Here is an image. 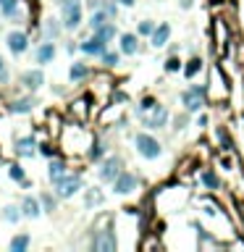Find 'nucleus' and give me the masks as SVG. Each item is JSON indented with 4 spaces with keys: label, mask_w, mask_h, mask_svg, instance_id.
<instances>
[{
    "label": "nucleus",
    "mask_w": 244,
    "mask_h": 252,
    "mask_svg": "<svg viewBox=\"0 0 244 252\" xmlns=\"http://www.w3.org/2000/svg\"><path fill=\"white\" fill-rule=\"evenodd\" d=\"M121 173V158H108L100 168V179L103 181H116V176Z\"/></svg>",
    "instance_id": "7"
},
{
    "label": "nucleus",
    "mask_w": 244,
    "mask_h": 252,
    "mask_svg": "<svg viewBox=\"0 0 244 252\" xmlns=\"http://www.w3.org/2000/svg\"><path fill=\"white\" fill-rule=\"evenodd\" d=\"M8 48H11L13 56H21V53H27V48H29L27 34H24V32H11V34H8Z\"/></svg>",
    "instance_id": "8"
},
{
    "label": "nucleus",
    "mask_w": 244,
    "mask_h": 252,
    "mask_svg": "<svg viewBox=\"0 0 244 252\" xmlns=\"http://www.w3.org/2000/svg\"><path fill=\"white\" fill-rule=\"evenodd\" d=\"M87 74H89V68H87L84 63H74V66H71V82H81Z\"/></svg>",
    "instance_id": "21"
},
{
    "label": "nucleus",
    "mask_w": 244,
    "mask_h": 252,
    "mask_svg": "<svg viewBox=\"0 0 244 252\" xmlns=\"http://www.w3.org/2000/svg\"><path fill=\"white\" fill-rule=\"evenodd\" d=\"M103 63L105 66H116L118 63V53H108V50H105L103 53Z\"/></svg>",
    "instance_id": "28"
},
{
    "label": "nucleus",
    "mask_w": 244,
    "mask_h": 252,
    "mask_svg": "<svg viewBox=\"0 0 244 252\" xmlns=\"http://www.w3.org/2000/svg\"><path fill=\"white\" fill-rule=\"evenodd\" d=\"M29 247V234H19L11 239V252H24Z\"/></svg>",
    "instance_id": "20"
},
{
    "label": "nucleus",
    "mask_w": 244,
    "mask_h": 252,
    "mask_svg": "<svg viewBox=\"0 0 244 252\" xmlns=\"http://www.w3.org/2000/svg\"><path fill=\"white\" fill-rule=\"evenodd\" d=\"M42 205H45L48 210H55V200H53L50 195H42Z\"/></svg>",
    "instance_id": "34"
},
{
    "label": "nucleus",
    "mask_w": 244,
    "mask_h": 252,
    "mask_svg": "<svg viewBox=\"0 0 244 252\" xmlns=\"http://www.w3.org/2000/svg\"><path fill=\"white\" fill-rule=\"evenodd\" d=\"M60 13H63L66 29H76L81 24V3L79 0H60Z\"/></svg>",
    "instance_id": "1"
},
{
    "label": "nucleus",
    "mask_w": 244,
    "mask_h": 252,
    "mask_svg": "<svg viewBox=\"0 0 244 252\" xmlns=\"http://www.w3.org/2000/svg\"><path fill=\"white\" fill-rule=\"evenodd\" d=\"M168 37H171V27L160 24V27H155V32H152V45H155V48H163V45L168 42Z\"/></svg>",
    "instance_id": "15"
},
{
    "label": "nucleus",
    "mask_w": 244,
    "mask_h": 252,
    "mask_svg": "<svg viewBox=\"0 0 244 252\" xmlns=\"http://www.w3.org/2000/svg\"><path fill=\"white\" fill-rule=\"evenodd\" d=\"M11 179L13 181H19V184H24V181H27V176H24V168H19V166H11Z\"/></svg>",
    "instance_id": "25"
},
{
    "label": "nucleus",
    "mask_w": 244,
    "mask_h": 252,
    "mask_svg": "<svg viewBox=\"0 0 244 252\" xmlns=\"http://www.w3.org/2000/svg\"><path fill=\"white\" fill-rule=\"evenodd\" d=\"M155 32V24H152V21H142L139 24V34H152Z\"/></svg>",
    "instance_id": "31"
},
{
    "label": "nucleus",
    "mask_w": 244,
    "mask_h": 252,
    "mask_svg": "<svg viewBox=\"0 0 244 252\" xmlns=\"http://www.w3.org/2000/svg\"><path fill=\"white\" fill-rule=\"evenodd\" d=\"M53 58H55V45H53V42H42L40 48H37V63H50Z\"/></svg>",
    "instance_id": "13"
},
{
    "label": "nucleus",
    "mask_w": 244,
    "mask_h": 252,
    "mask_svg": "<svg viewBox=\"0 0 244 252\" xmlns=\"http://www.w3.org/2000/svg\"><path fill=\"white\" fill-rule=\"evenodd\" d=\"M48 176H50L53 184H58V181L66 176V163H63V160H53L50 168H48Z\"/></svg>",
    "instance_id": "16"
},
{
    "label": "nucleus",
    "mask_w": 244,
    "mask_h": 252,
    "mask_svg": "<svg viewBox=\"0 0 244 252\" xmlns=\"http://www.w3.org/2000/svg\"><path fill=\"white\" fill-rule=\"evenodd\" d=\"M100 200H103V195H100V192H95V189H92V192L87 195V208H92V205H97Z\"/></svg>",
    "instance_id": "29"
},
{
    "label": "nucleus",
    "mask_w": 244,
    "mask_h": 252,
    "mask_svg": "<svg viewBox=\"0 0 244 252\" xmlns=\"http://www.w3.org/2000/svg\"><path fill=\"white\" fill-rule=\"evenodd\" d=\"M218 140L223 142V150H231V140H228V134L223 132V129H218Z\"/></svg>",
    "instance_id": "32"
},
{
    "label": "nucleus",
    "mask_w": 244,
    "mask_h": 252,
    "mask_svg": "<svg viewBox=\"0 0 244 252\" xmlns=\"http://www.w3.org/2000/svg\"><path fill=\"white\" fill-rule=\"evenodd\" d=\"M95 34H97V37H100V40H105V42H110V40H113V37H116V27H113V24H110V21H108V24H103V27H97V29H95Z\"/></svg>",
    "instance_id": "19"
},
{
    "label": "nucleus",
    "mask_w": 244,
    "mask_h": 252,
    "mask_svg": "<svg viewBox=\"0 0 244 252\" xmlns=\"http://www.w3.org/2000/svg\"><path fill=\"white\" fill-rule=\"evenodd\" d=\"M113 187H116L118 195H129V192H134V189H136V176H134V173H129V171H121L116 176V181H113Z\"/></svg>",
    "instance_id": "5"
},
{
    "label": "nucleus",
    "mask_w": 244,
    "mask_h": 252,
    "mask_svg": "<svg viewBox=\"0 0 244 252\" xmlns=\"http://www.w3.org/2000/svg\"><path fill=\"white\" fill-rule=\"evenodd\" d=\"M105 40H100V37H92V40H87V42H81V53H87V56H103L105 53Z\"/></svg>",
    "instance_id": "10"
},
{
    "label": "nucleus",
    "mask_w": 244,
    "mask_h": 252,
    "mask_svg": "<svg viewBox=\"0 0 244 252\" xmlns=\"http://www.w3.org/2000/svg\"><path fill=\"white\" fill-rule=\"evenodd\" d=\"M92 247L97 252H113L116 250V236H113V231H108V228H105V231H97Z\"/></svg>",
    "instance_id": "6"
},
{
    "label": "nucleus",
    "mask_w": 244,
    "mask_h": 252,
    "mask_svg": "<svg viewBox=\"0 0 244 252\" xmlns=\"http://www.w3.org/2000/svg\"><path fill=\"white\" fill-rule=\"evenodd\" d=\"M181 5H184V8H189V5H192V0H181Z\"/></svg>",
    "instance_id": "39"
},
{
    "label": "nucleus",
    "mask_w": 244,
    "mask_h": 252,
    "mask_svg": "<svg viewBox=\"0 0 244 252\" xmlns=\"http://www.w3.org/2000/svg\"><path fill=\"white\" fill-rule=\"evenodd\" d=\"M100 155H103V147H100V144H95V147L89 150V158H100Z\"/></svg>",
    "instance_id": "37"
},
{
    "label": "nucleus",
    "mask_w": 244,
    "mask_h": 252,
    "mask_svg": "<svg viewBox=\"0 0 244 252\" xmlns=\"http://www.w3.org/2000/svg\"><path fill=\"white\" fill-rule=\"evenodd\" d=\"M79 189H81V179L79 176H63L55 184V192H58V197H63V200L66 197H74Z\"/></svg>",
    "instance_id": "4"
},
{
    "label": "nucleus",
    "mask_w": 244,
    "mask_h": 252,
    "mask_svg": "<svg viewBox=\"0 0 244 252\" xmlns=\"http://www.w3.org/2000/svg\"><path fill=\"white\" fill-rule=\"evenodd\" d=\"M21 84H24L27 89H40L45 84V74L42 71H24L21 74Z\"/></svg>",
    "instance_id": "9"
},
{
    "label": "nucleus",
    "mask_w": 244,
    "mask_h": 252,
    "mask_svg": "<svg viewBox=\"0 0 244 252\" xmlns=\"http://www.w3.org/2000/svg\"><path fill=\"white\" fill-rule=\"evenodd\" d=\"M19 8V0H0V11L5 13V16H13Z\"/></svg>",
    "instance_id": "24"
},
{
    "label": "nucleus",
    "mask_w": 244,
    "mask_h": 252,
    "mask_svg": "<svg viewBox=\"0 0 244 252\" xmlns=\"http://www.w3.org/2000/svg\"><path fill=\"white\" fill-rule=\"evenodd\" d=\"M181 100H184V108H187L189 113L200 111V108H202V100H205V89H202V87H189V89H184Z\"/></svg>",
    "instance_id": "3"
},
{
    "label": "nucleus",
    "mask_w": 244,
    "mask_h": 252,
    "mask_svg": "<svg viewBox=\"0 0 244 252\" xmlns=\"http://www.w3.org/2000/svg\"><path fill=\"white\" fill-rule=\"evenodd\" d=\"M3 218L8 221V224H16V221L21 218V210L16 208V205H8V208H3Z\"/></svg>",
    "instance_id": "22"
},
{
    "label": "nucleus",
    "mask_w": 244,
    "mask_h": 252,
    "mask_svg": "<svg viewBox=\"0 0 244 252\" xmlns=\"http://www.w3.org/2000/svg\"><path fill=\"white\" fill-rule=\"evenodd\" d=\"M74 113H76V118H84L87 116V103L84 100H76L74 103Z\"/></svg>",
    "instance_id": "27"
},
{
    "label": "nucleus",
    "mask_w": 244,
    "mask_h": 252,
    "mask_svg": "<svg viewBox=\"0 0 244 252\" xmlns=\"http://www.w3.org/2000/svg\"><path fill=\"white\" fill-rule=\"evenodd\" d=\"M34 147H37L34 137H19V140H16V152H19L21 158L34 155Z\"/></svg>",
    "instance_id": "11"
},
{
    "label": "nucleus",
    "mask_w": 244,
    "mask_h": 252,
    "mask_svg": "<svg viewBox=\"0 0 244 252\" xmlns=\"http://www.w3.org/2000/svg\"><path fill=\"white\" fill-rule=\"evenodd\" d=\"M121 53H126V56H134V53H136V37L134 34H124V37H121Z\"/></svg>",
    "instance_id": "17"
},
{
    "label": "nucleus",
    "mask_w": 244,
    "mask_h": 252,
    "mask_svg": "<svg viewBox=\"0 0 244 252\" xmlns=\"http://www.w3.org/2000/svg\"><path fill=\"white\" fill-rule=\"evenodd\" d=\"M179 68H181V63H179V58H168V60H165V71H179Z\"/></svg>",
    "instance_id": "30"
},
{
    "label": "nucleus",
    "mask_w": 244,
    "mask_h": 252,
    "mask_svg": "<svg viewBox=\"0 0 244 252\" xmlns=\"http://www.w3.org/2000/svg\"><path fill=\"white\" fill-rule=\"evenodd\" d=\"M136 150H139V155L142 158H158L160 152H163V147H160V142L155 140V137H150V134H136Z\"/></svg>",
    "instance_id": "2"
},
{
    "label": "nucleus",
    "mask_w": 244,
    "mask_h": 252,
    "mask_svg": "<svg viewBox=\"0 0 244 252\" xmlns=\"http://www.w3.org/2000/svg\"><path fill=\"white\" fill-rule=\"evenodd\" d=\"M165 121H168V111L163 108V105H155V113H152V116L144 121V124H147L150 129H160L165 124Z\"/></svg>",
    "instance_id": "12"
},
{
    "label": "nucleus",
    "mask_w": 244,
    "mask_h": 252,
    "mask_svg": "<svg viewBox=\"0 0 244 252\" xmlns=\"http://www.w3.org/2000/svg\"><path fill=\"white\" fill-rule=\"evenodd\" d=\"M202 184H205V187H210V189H216V187H218L216 173H213V171H205V173H202Z\"/></svg>",
    "instance_id": "26"
},
{
    "label": "nucleus",
    "mask_w": 244,
    "mask_h": 252,
    "mask_svg": "<svg viewBox=\"0 0 244 252\" xmlns=\"http://www.w3.org/2000/svg\"><path fill=\"white\" fill-rule=\"evenodd\" d=\"M21 216L37 218L40 216V202H37L34 197H24V200H21Z\"/></svg>",
    "instance_id": "14"
},
{
    "label": "nucleus",
    "mask_w": 244,
    "mask_h": 252,
    "mask_svg": "<svg viewBox=\"0 0 244 252\" xmlns=\"http://www.w3.org/2000/svg\"><path fill=\"white\" fill-rule=\"evenodd\" d=\"M8 82V71H5V60L0 58V84H5Z\"/></svg>",
    "instance_id": "35"
},
{
    "label": "nucleus",
    "mask_w": 244,
    "mask_h": 252,
    "mask_svg": "<svg viewBox=\"0 0 244 252\" xmlns=\"http://www.w3.org/2000/svg\"><path fill=\"white\" fill-rule=\"evenodd\" d=\"M32 105H34V100H32V97H27V100L11 103V105H8V111H11V113H29V111H32Z\"/></svg>",
    "instance_id": "18"
},
{
    "label": "nucleus",
    "mask_w": 244,
    "mask_h": 252,
    "mask_svg": "<svg viewBox=\"0 0 244 252\" xmlns=\"http://www.w3.org/2000/svg\"><path fill=\"white\" fill-rule=\"evenodd\" d=\"M200 68H202V60L200 58H192V60H189V66L184 68V76H187V79H192V76H197Z\"/></svg>",
    "instance_id": "23"
},
{
    "label": "nucleus",
    "mask_w": 244,
    "mask_h": 252,
    "mask_svg": "<svg viewBox=\"0 0 244 252\" xmlns=\"http://www.w3.org/2000/svg\"><path fill=\"white\" fill-rule=\"evenodd\" d=\"M139 111H155V100H152V97H144L142 105H139Z\"/></svg>",
    "instance_id": "33"
},
{
    "label": "nucleus",
    "mask_w": 244,
    "mask_h": 252,
    "mask_svg": "<svg viewBox=\"0 0 244 252\" xmlns=\"http://www.w3.org/2000/svg\"><path fill=\"white\" fill-rule=\"evenodd\" d=\"M40 152L42 155H55V150H53L50 144H40Z\"/></svg>",
    "instance_id": "36"
},
{
    "label": "nucleus",
    "mask_w": 244,
    "mask_h": 252,
    "mask_svg": "<svg viewBox=\"0 0 244 252\" xmlns=\"http://www.w3.org/2000/svg\"><path fill=\"white\" fill-rule=\"evenodd\" d=\"M121 5H134V0H118Z\"/></svg>",
    "instance_id": "38"
}]
</instances>
